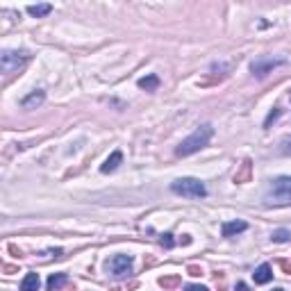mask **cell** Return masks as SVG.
Returning <instances> with one entry per match:
<instances>
[{"mask_svg":"<svg viewBox=\"0 0 291 291\" xmlns=\"http://www.w3.org/2000/svg\"><path fill=\"white\" fill-rule=\"evenodd\" d=\"M212 137H214V127L209 125V123L198 125L189 137H187V139L180 141V146L175 148V155H178V157H189V155H193V152H198L200 148H205Z\"/></svg>","mask_w":291,"mask_h":291,"instance_id":"6da1fadb","label":"cell"},{"mask_svg":"<svg viewBox=\"0 0 291 291\" xmlns=\"http://www.w3.org/2000/svg\"><path fill=\"white\" fill-rule=\"evenodd\" d=\"M171 191L178 193V196H185V198H205L207 189L205 185L196 178H180L171 185Z\"/></svg>","mask_w":291,"mask_h":291,"instance_id":"7a4b0ae2","label":"cell"},{"mask_svg":"<svg viewBox=\"0 0 291 291\" xmlns=\"http://www.w3.org/2000/svg\"><path fill=\"white\" fill-rule=\"evenodd\" d=\"M30 62V53L27 50H5L0 55V68L2 73H14L23 68Z\"/></svg>","mask_w":291,"mask_h":291,"instance_id":"3957f363","label":"cell"},{"mask_svg":"<svg viewBox=\"0 0 291 291\" xmlns=\"http://www.w3.org/2000/svg\"><path fill=\"white\" fill-rule=\"evenodd\" d=\"M282 64H287L285 57H259V60L252 62V75H257V78H264V75H269V73L273 71V68L282 66Z\"/></svg>","mask_w":291,"mask_h":291,"instance_id":"277c9868","label":"cell"},{"mask_svg":"<svg viewBox=\"0 0 291 291\" xmlns=\"http://www.w3.org/2000/svg\"><path fill=\"white\" fill-rule=\"evenodd\" d=\"M107 271L112 273L114 278H123V275L132 271V257L130 255H114L107 262Z\"/></svg>","mask_w":291,"mask_h":291,"instance_id":"5b68a950","label":"cell"},{"mask_svg":"<svg viewBox=\"0 0 291 291\" xmlns=\"http://www.w3.org/2000/svg\"><path fill=\"white\" fill-rule=\"evenodd\" d=\"M246 228H248L246 221H228V223H223V228H221V234H223V237H234V234H241Z\"/></svg>","mask_w":291,"mask_h":291,"instance_id":"8992f818","label":"cell"},{"mask_svg":"<svg viewBox=\"0 0 291 291\" xmlns=\"http://www.w3.org/2000/svg\"><path fill=\"white\" fill-rule=\"evenodd\" d=\"M252 278H255V285H266V282H271V280H273V269H271V264H262L259 269H255Z\"/></svg>","mask_w":291,"mask_h":291,"instance_id":"52a82bcc","label":"cell"},{"mask_svg":"<svg viewBox=\"0 0 291 291\" xmlns=\"http://www.w3.org/2000/svg\"><path fill=\"white\" fill-rule=\"evenodd\" d=\"M43 98H46L43 91H32L30 96H25V98L21 100V107H23V109H37V107L43 103Z\"/></svg>","mask_w":291,"mask_h":291,"instance_id":"ba28073f","label":"cell"},{"mask_svg":"<svg viewBox=\"0 0 291 291\" xmlns=\"http://www.w3.org/2000/svg\"><path fill=\"white\" fill-rule=\"evenodd\" d=\"M121 162H123V152H121V150H114L112 155H109V157L105 159V164L100 166V171H103V173H112V171H116Z\"/></svg>","mask_w":291,"mask_h":291,"instance_id":"9c48e42d","label":"cell"},{"mask_svg":"<svg viewBox=\"0 0 291 291\" xmlns=\"http://www.w3.org/2000/svg\"><path fill=\"white\" fill-rule=\"evenodd\" d=\"M39 287H41L39 273H27L23 282H21V291H39Z\"/></svg>","mask_w":291,"mask_h":291,"instance_id":"30bf717a","label":"cell"},{"mask_svg":"<svg viewBox=\"0 0 291 291\" xmlns=\"http://www.w3.org/2000/svg\"><path fill=\"white\" fill-rule=\"evenodd\" d=\"M53 12V5H48V2H41V5H30L27 7V14L34 16V19H43L48 14Z\"/></svg>","mask_w":291,"mask_h":291,"instance_id":"8fae6325","label":"cell"},{"mask_svg":"<svg viewBox=\"0 0 291 291\" xmlns=\"http://www.w3.org/2000/svg\"><path fill=\"white\" fill-rule=\"evenodd\" d=\"M66 280H68L66 273H53V275L48 278V291H57Z\"/></svg>","mask_w":291,"mask_h":291,"instance_id":"7c38bea8","label":"cell"},{"mask_svg":"<svg viewBox=\"0 0 291 291\" xmlns=\"http://www.w3.org/2000/svg\"><path fill=\"white\" fill-rule=\"evenodd\" d=\"M139 86H141V89H146V91H157L159 78H157V75H146V78L139 80Z\"/></svg>","mask_w":291,"mask_h":291,"instance_id":"4fadbf2b","label":"cell"},{"mask_svg":"<svg viewBox=\"0 0 291 291\" xmlns=\"http://www.w3.org/2000/svg\"><path fill=\"white\" fill-rule=\"evenodd\" d=\"M271 239L275 244H285V241H291V230H275L271 234Z\"/></svg>","mask_w":291,"mask_h":291,"instance_id":"5bb4252c","label":"cell"},{"mask_svg":"<svg viewBox=\"0 0 291 291\" xmlns=\"http://www.w3.org/2000/svg\"><path fill=\"white\" fill-rule=\"evenodd\" d=\"M282 155H291V137H285V139L280 141V148H278Z\"/></svg>","mask_w":291,"mask_h":291,"instance_id":"9a60e30c","label":"cell"},{"mask_svg":"<svg viewBox=\"0 0 291 291\" xmlns=\"http://www.w3.org/2000/svg\"><path fill=\"white\" fill-rule=\"evenodd\" d=\"M159 244L164 246V248H173V246H175V241H173V234H171V232H166V234H162V239H159Z\"/></svg>","mask_w":291,"mask_h":291,"instance_id":"2e32d148","label":"cell"},{"mask_svg":"<svg viewBox=\"0 0 291 291\" xmlns=\"http://www.w3.org/2000/svg\"><path fill=\"white\" fill-rule=\"evenodd\" d=\"M178 282V278H159V285L162 287H173Z\"/></svg>","mask_w":291,"mask_h":291,"instance_id":"e0dca14e","label":"cell"},{"mask_svg":"<svg viewBox=\"0 0 291 291\" xmlns=\"http://www.w3.org/2000/svg\"><path fill=\"white\" fill-rule=\"evenodd\" d=\"M187 291H209V289L203 285H187Z\"/></svg>","mask_w":291,"mask_h":291,"instance_id":"ac0fdd59","label":"cell"},{"mask_svg":"<svg viewBox=\"0 0 291 291\" xmlns=\"http://www.w3.org/2000/svg\"><path fill=\"white\" fill-rule=\"evenodd\" d=\"M234 291H248V287H246L244 282H239V285H237V289H234Z\"/></svg>","mask_w":291,"mask_h":291,"instance_id":"d6986e66","label":"cell"},{"mask_svg":"<svg viewBox=\"0 0 291 291\" xmlns=\"http://www.w3.org/2000/svg\"><path fill=\"white\" fill-rule=\"evenodd\" d=\"M189 273H191V275H200V271L196 269V266H191V269H189Z\"/></svg>","mask_w":291,"mask_h":291,"instance_id":"ffe728a7","label":"cell"},{"mask_svg":"<svg viewBox=\"0 0 291 291\" xmlns=\"http://www.w3.org/2000/svg\"><path fill=\"white\" fill-rule=\"evenodd\" d=\"M273 291H285V289H280V287H278V289H273Z\"/></svg>","mask_w":291,"mask_h":291,"instance_id":"44dd1931","label":"cell"}]
</instances>
